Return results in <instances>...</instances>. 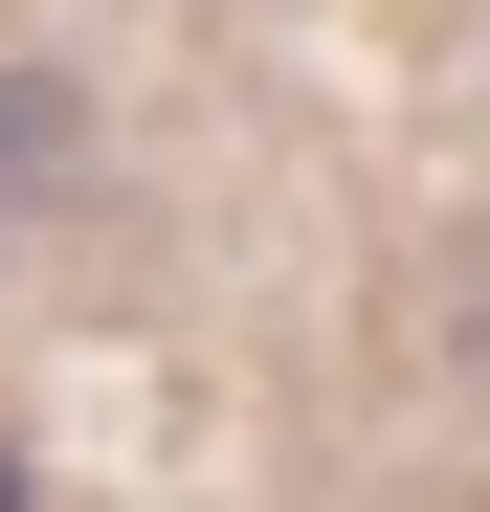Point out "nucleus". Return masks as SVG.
I'll use <instances>...</instances> for the list:
<instances>
[{
  "mask_svg": "<svg viewBox=\"0 0 490 512\" xmlns=\"http://www.w3.org/2000/svg\"><path fill=\"white\" fill-rule=\"evenodd\" d=\"M0 179H23V201L67 179V90H0Z\"/></svg>",
  "mask_w": 490,
  "mask_h": 512,
  "instance_id": "nucleus-1",
  "label": "nucleus"
},
{
  "mask_svg": "<svg viewBox=\"0 0 490 512\" xmlns=\"http://www.w3.org/2000/svg\"><path fill=\"white\" fill-rule=\"evenodd\" d=\"M0 512H23V468H0Z\"/></svg>",
  "mask_w": 490,
  "mask_h": 512,
  "instance_id": "nucleus-2",
  "label": "nucleus"
}]
</instances>
